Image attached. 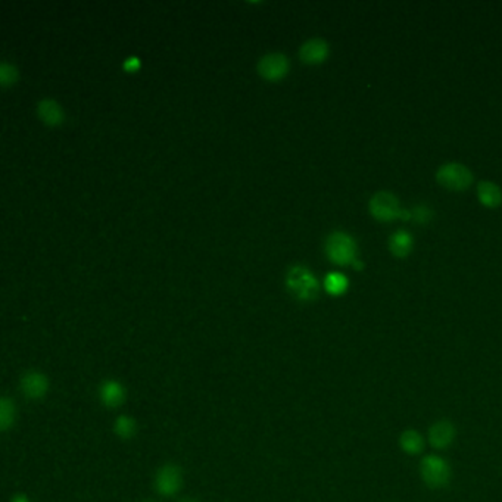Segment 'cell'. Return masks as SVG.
Wrapping results in <instances>:
<instances>
[{
	"mask_svg": "<svg viewBox=\"0 0 502 502\" xmlns=\"http://www.w3.org/2000/svg\"><path fill=\"white\" fill-rule=\"evenodd\" d=\"M286 287L300 301H314L320 292L317 278L302 266H293L287 270Z\"/></svg>",
	"mask_w": 502,
	"mask_h": 502,
	"instance_id": "1",
	"label": "cell"
},
{
	"mask_svg": "<svg viewBox=\"0 0 502 502\" xmlns=\"http://www.w3.org/2000/svg\"><path fill=\"white\" fill-rule=\"evenodd\" d=\"M326 253L330 261L338 266L354 264L357 259V244L349 234L334 232L326 240Z\"/></svg>",
	"mask_w": 502,
	"mask_h": 502,
	"instance_id": "2",
	"label": "cell"
},
{
	"mask_svg": "<svg viewBox=\"0 0 502 502\" xmlns=\"http://www.w3.org/2000/svg\"><path fill=\"white\" fill-rule=\"evenodd\" d=\"M370 212L376 219L384 222L397 218L411 219V212L402 211L398 198L389 192H379L370 199Z\"/></svg>",
	"mask_w": 502,
	"mask_h": 502,
	"instance_id": "3",
	"label": "cell"
},
{
	"mask_svg": "<svg viewBox=\"0 0 502 502\" xmlns=\"http://www.w3.org/2000/svg\"><path fill=\"white\" fill-rule=\"evenodd\" d=\"M420 473L426 485L433 489L445 488L451 480L450 464L436 455H427L423 458Z\"/></svg>",
	"mask_w": 502,
	"mask_h": 502,
	"instance_id": "4",
	"label": "cell"
},
{
	"mask_svg": "<svg viewBox=\"0 0 502 502\" xmlns=\"http://www.w3.org/2000/svg\"><path fill=\"white\" fill-rule=\"evenodd\" d=\"M438 183L443 186L445 189L454 190V192H461L467 190L472 183H473V174L472 171L464 166L462 164L457 162H450L442 165L438 174H436Z\"/></svg>",
	"mask_w": 502,
	"mask_h": 502,
	"instance_id": "5",
	"label": "cell"
},
{
	"mask_svg": "<svg viewBox=\"0 0 502 502\" xmlns=\"http://www.w3.org/2000/svg\"><path fill=\"white\" fill-rule=\"evenodd\" d=\"M183 485V474L180 467L174 464L162 466L155 476V488L162 496L176 495Z\"/></svg>",
	"mask_w": 502,
	"mask_h": 502,
	"instance_id": "6",
	"label": "cell"
},
{
	"mask_svg": "<svg viewBox=\"0 0 502 502\" xmlns=\"http://www.w3.org/2000/svg\"><path fill=\"white\" fill-rule=\"evenodd\" d=\"M289 71V61L283 53H267L258 62V72L266 80H280Z\"/></svg>",
	"mask_w": 502,
	"mask_h": 502,
	"instance_id": "7",
	"label": "cell"
},
{
	"mask_svg": "<svg viewBox=\"0 0 502 502\" xmlns=\"http://www.w3.org/2000/svg\"><path fill=\"white\" fill-rule=\"evenodd\" d=\"M21 392L28 399H42L49 390V379L40 371H27L21 377Z\"/></svg>",
	"mask_w": 502,
	"mask_h": 502,
	"instance_id": "8",
	"label": "cell"
},
{
	"mask_svg": "<svg viewBox=\"0 0 502 502\" xmlns=\"http://www.w3.org/2000/svg\"><path fill=\"white\" fill-rule=\"evenodd\" d=\"M330 53L329 45L327 42H324L323 39H319V37H315V39H309L308 42H305L301 49H300V58L305 62V64H321L327 59Z\"/></svg>",
	"mask_w": 502,
	"mask_h": 502,
	"instance_id": "9",
	"label": "cell"
},
{
	"mask_svg": "<svg viewBox=\"0 0 502 502\" xmlns=\"http://www.w3.org/2000/svg\"><path fill=\"white\" fill-rule=\"evenodd\" d=\"M455 439V427L452 423L440 420L435 423L429 430L430 445L436 450H445L452 445Z\"/></svg>",
	"mask_w": 502,
	"mask_h": 502,
	"instance_id": "10",
	"label": "cell"
},
{
	"mask_svg": "<svg viewBox=\"0 0 502 502\" xmlns=\"http://www.w3.org/2000/svg\"><path fill=\"white\" fill-rule=\"evenodd\" d=\"M101 402L108 408H118L125 401V389L118 380H105L99 387Z\"/></svg>",
	"mask_w": 502,
	"mask_h": 502,
	"instance_id": "11",
	"label": "cell"
},
{
	"mask_svg": "<svg viewBox=\"0 0 502 502\" xmlns=\"http://www.w3.org/2000/svg\"><path fill=\"white\" fill-rule=\"evenodd\" d=\"M37 114H39L40 120L47 124V125H59L64 121V110L52 99H43L37 105Z\"/></svg>",
	"mask_w": 502,
	"mask_h": 502,
	"instance_id": "12",
	"label": "cell"
},
{
	"mask_svg": "<svg viewBox=\"0 0 502 502\" xmlns=\"http://www.w3.org/2000/svg\"><path fill=\"white\" fill-rule=\"evenodd\" d=\"M477 198L486 208H496L502 203V190L492 181H480L477 186Z\"/></svg>",
	"mask_w": 502,
	"mask_h": 502,
	"instance_id": "13",
	"label": "cell"
},
{
	"mask_svg": "<svg viewBox=\"0 0 502 502\" xmlns=\"http://www.w3.org/2000/svg\"><path fill=\"white\" fill-rule=\"evenodd\" d=\"M413 246H414L413 236L405 230H399V232L394 233L389 239V249L397 258H405V256L410 255L413 251Z\"/></svg>",
	"mask_w": 502,
	"mask_h": 502,
	"instance_id": "14",
	"label": "cell"
},
{
	"mask_svg": "<svg viewBox=\"0 0 502 502\" xmlns=\"http://www.w3.org/2000/svg\"><path fill=\"white\" fill-rule=\"evenodd\" d=\"M399 443H401L402 451L406 452V454H410V455H417L424 448V440H423L421 435L418 432L413 430V429L405 430L401 435Z\"/></svg>",
	"mask_w": 502,
	"mask_h": 502,
	"instance_id": "15",
	"label": "cell"
},
{
	"mask_svg": "<svg viewBox=\"0 0 502 502\" xmlns=\"http://www.w3.org/2000/svg\"><path fill=\"white\" fill-rule=\"evenodd\" d=\"M15 417H16V410H15L13 401L9 399L8 397H4L0 399V429L4 432L11 429L15 423Z\"/></svg>",
	"mask_w": 502,
	"mask_h": 502,
	"instance_id": "16",
	"label": "cell"
},
{
	"mask_svg": "<svg viewBox=\"0 0 502 502\" xmlns=\"http://www.w3.org/2000/svg\"><path fill=\"white\" fill-rule=\"evenodd\" d=\"M114 432L121 439H132L137 433V423L130 416H120L114 423Z\"/></svg>",
	"mask_w": 502,
	"mask_h": 502,
	"instance_id": "17",
	"label": "cell"
},
{
	"mask_svg": "<svg viewBox=\"0 0 502 502\" xmlns=\"http://www.w3.org/2000/svg\"><path fill=\"white\" fill-rule=\"evenodd\" d=\"M348 286H349L348 278L341 273H330L324 278V287L333 296H339L345 293Z\"/></svg>",
	"mask_w": 502,
	"mask_h": 502,
	"instance_id": "18",
	"label": "cell"
},
{
	"mask_svg": "<svg viewBox=\"0 0 502 502\" xmlns=\"http://www.w3.org/2000/svg\"><path fill=\"white\" fill-rule=\"evenodd\" d=\"M16 80H18L16 68L8 62L0 64V83H2V86L4 87L12 86L16 83Z\"/></svg>",
	"mask_w": 502,
	"mask_h": 502,
	"instance_id": "19",
	"label": "cell"
},
{
	"mask_svg": "<svg viewBox=\"0 0 502 502\" xmlns=\"http://www.w3.org/2000/svg\"><path fill=\"white\" fill-rule=\"evenodd\" d=\"M411 218L418 221V222H421V224H424V222H427L432 218V211L429 208H426V207H417L411 212Z\"/></svg>",
	"mask_w": 502,
	"mask_h": 502,
	"instance_id": "20",
	"label": "cell"
},
{
	"mask_svg": "<svg viewBox=\"0 0 502 502\" xmlns=\"http://www.w3.org/2000/svg\"><path fill=\"white\" fill-rule=\"evenodd\" d=\"M122 67H124V69H127V71L135 72V71H137V69L140 68V61H139L137 57H130V58L125 59V62L122 64Z\"/></svg>",
	"mask_w": 502,
	"mask_h": 502,
	"instance_id": "21",
	"label": "cell"
},
{
	"mask_svg": "<svg viewBox=\"0 0 502 502\" xmlns=\"http://www.w3.org/2000/svg\"><path fill=\"white\" fill-rule=\"evenodd\" d=\"M12 502H28V499L24 495H18L12 499Z\"/></svg>",
	"mask_w": 502,
	"mask_h": 502,
	"instance_id": "22",
	"label": "cell"
},
{
	"mask_svg": "<svg viewBox=\"0 0 502 502\" xmlns=\"http://www.w3.org/2000/svg\"><path fill=\"white\" fill-rule=\"evenodd\" d=\"M180 502H198V501H195V499H183Z\"/></svg>",
	"mask_w": 502,
	"mask_h": 502,
	"instance_id": "23",
	"label": "cell"
},
{
	"mask_svg": "<svg viewBox=\"0 0 502 502\" xmlns=\"http://www.w3.org/2000/svg\"><path fill=\"white\" fill-rule=\"evenodd\" d=\"M146 502H152V501H146Z\"/></svg>",
	"mask_w": 502,
	"mask_h": 502,
	"instance_id": "24",
	"label": "cell"
}]
</instances>
